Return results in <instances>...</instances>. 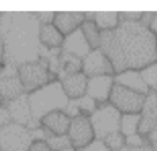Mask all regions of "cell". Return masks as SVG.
Returning a JSON list of instances; mask_svg holds the SVG:
<instances>
[{
	"label": "cell",
	"instance_id": "obj_16",
	"mask_svg": "<svg viewBox=\"0 0 157 151\" xmlns=\"http://www.w3.org/2000/svg\"><path fill=\"white\" fill-rule=\"evenodd\" d=\"M39 124L50 135H66L71 124V118L65 110H55L44 115Z\"/></svg>",
	"mask_w": 157,
	"mask_h": 151
},
{
	"label": "cell",
	"instance_id": "obj_9",
	"mask_svg": "<svg viewBox=\"0 0 157 151\" xmlns=\"http://www.w3.org/2000/svg\"><path fill=\"white\" fill-rule=\"evenodd\" d=\"M81 71L87 77L102 76V75H115L114 68L110 60L99 48L91 50L82 59Z\"/></svg>",
	"mask_w": 157,
	"mask_h": 151
},
{
	"label": "cell",
	"instance_id": "obj_7",
	"mask_svg": "<svg viewBox=\"0 0 157 151\" xmlns=\"http://www.w3.org/2000/svg\"><path fill=\"white\" fill-rule=\"evenodd\" d=\"M145 97L146 95L114 83L108 102L121 114H140L145 102Z\"/></svg>",
	"mask_w": 157,
	"mask_h": 151
},
{
	"label": "cell",
	"instance_id": "obj_4",
	"mask_svg": "<svg viewBox=\"0 0 157 151\" xmlns=\"http://www.w3.org/2000/svg\"><path fill=\"white\" fill-rule=\"evenodd\" d=\"M49 136L42 126L32 130L12 122L0 128V151H27L33 141L47 140Z\"/></svg>",
	"mask_w": 157,
	"mask_h": 151
},
{
	"label": "cell",
	"instance_id": "obj_29",
	"mask_svg": "<svg viewBox=\"0 0 157 151\" xmlns=\"http://www.w3.org/2000/svg\"><path fill=\"white\" fill-rule=\"evenodd\" d=\"M56 12H50V11H45V12H37V20L40 25H50L54 22V17H55Z\"/></svg>",
	"mask_w": 157,
	"mask_h": 151
},
{
	"label": "cell",
	"instance_id": "obj_22",
	"mask_svg": "<svg viewBox=\"0 0 157 151\" xmlns=\"http://www.w3.org/2000/svg\"><path fill=\"white\" fill-rule=\"evenodd\" d=\"M81 31L85 36V38L87 39L91 49H98L101 45V36L102 32L99 31V28L96 26V23L93 21H85L83 25L81 26Z\"/></svg>",
	"mask_w": 157,
	"mask_h": 151
},
{
	"label": "cell",
	"instance_id": "obj_34",
	"mask_svg": "<svg viewBox=\"0 0 157 151\" xmlns=\"http://www.w3.org/2000/svg\"><path fill=\"white\" fill-rule=\"evenodd\" d=\"M147 139H148V142L152 145V147L157 151V128L147 136Z\"/></svg>",
	"mask_w": 157,
	"mask_h": 151
},
{
	"label": "cell",
	"instance_id": "obj_21",
	"mask_svg": "<svg viewBox=\"0 0 157 151\" xmlns=\"http://www.w3.org/2000/svg\"><path fill=\"white\" fill-rule=\"evenodd\" d=\"M93 22L96 23V26L99 28L101 32L114 31L119 26V23H120L119 12H113V11L94 12Z\"/></svg>",
	"mask_w": 157,
	"mask_h": 151
},
{
	"label": "cell",
	"instance_id": "obj_30",
	"mask_svg": "<svg viewBox=\"0 0 157 151\" xmlns=\"http://www.w3.org/2000/svg\"><path fill=\"white\" fill-rule=\"evenodd\" d=\"M10 123H12L10 112H9V109H7L6 106H4V104L0 103V128L7 125Z\"/></svg>",
	"mask_w": 157,
	"mask_h": 151
},
{
	"label": "cell",
	"instance_id": "obj_31",
	"mask_svg": "<svg viewBox=\"0 0 157 151\" xmlns=\"http://www.w3.org/2000/svg\"><path fill=\"white\" fill-rule=\"evenodd\" d=\"M27 151H52V149L45 140H36L31 144Z\"/></svg>",
	"mask_w": 157,
	"mask_h": 151
},
{
	"label": "cell",
	"instance_id": "obj_35",
	"mask_svg": "<svg viewBox=\"0 0 157 151\" xmlns=\"http://www.w3.org/2000/svg\"><path fill=\"white\" fill-rule=\"evenodd\" d=\"M148 28L153 34L157 36V12H153V17H152V21H151Z\"/></svg>",
	"mask_w": 157,
	"mask_h": 151
},
{
	"label": "cell",
	"instance_id": "obj_10",
	"mask_svg": "<svg viewBox=\"0 0 157 151\" xmlns=\"http://www.w3.org/2000/svg\"><path fill=\"white\" fill-rule=\"evenodd\" d=\"M6 107L10 112V115H11V119L13 123L23 125V126L32 129V130L40 126L39 123H37L33 118L27 93H23L22 96L10 101Z\"/></svg>",
	"mask_w": 157,
	"mask_h": 151
},
{
	"label": "cell",
	"instance_id": "obj_23",
	"mask_svg": "<svg viewBox=\"0 0 157 151\" xmlns=\"http://www.w3.org/2000/svg\"><path fill=\"white\" fill-rule=\"evenodd\" d=\"M141 117L139 113L136 114H121L120 119V133L126 137L139 133Z\"/></svg>",
	"mask_w": 157,
	"mask_h": 151
},
{
	"label": "cell",
	"instance_id": "obj_36",
	"mask_svg": "<svg viewBox=\"0 0 157 151\" xmlns=\"http://www.w3.org/2000/svg\"><path fill=\"white\" fill-rule=\"evenodd\" d=\"M5 56V47H4V39H2V36L0 33V61L4 59Z\"/></svg>",
	"mask_w": 157,
	"mask_h": 151
},
{
	"label": "cell",
	"instance_id": "obj_5",
	"mask_svg": "<svg viewBox=\"0 0 157 151\" xmlns=\"http://www.w3.org/2000/svg\"><path fill=\"white\" fill-rule=\"evenodd\" d=\"M121 113L109 102L99 104L90 115L96 140L103 141L107 136L120 131Z\"/></svg>",
	"mask_w": 157,
	"mask_h": 151
},
{
	"label": "cell",
	"instance_id": "obj_32",
	"mask_svg": "<svg viewBox=\"0 0 157 151\" xmlns=\"http://www.w3.org/2000/svg\"><path fill=\"white\" fill-rule=\"evenodd\" d=\"M78 151H110L102 141H99V140H96V141H93L91 145H88L87 147H85V149H82V150H78Z\"/></svg>",
	"mask_w": 157,
	"mask_h": 151
},
{
	"label": "cell",
	"instance_id": "obj_17",
	"mask_svg": "<svg viewBox=\"0 0 157 151\" xmlns=\"http://www.w3.org/2000/svg\"><path fill=\"white\" fill-rule=\"evenodd\" d=\"M63 50L65 53L82 60L92 49L80 28V29L75 31L74 33L65 37L64 43H63Z\"/></svg>",
	"mask_w": 157,
	"mask_h": 151
},
{
	"label": "cell",
	"instance_id": "obj_12",
	"mask_svg": "<svg viewBox=\"0 0 157 151\" xmlns=\"http://www.w3.org/2000/svg\"><path fill=\"white\" fill-rule=\"evenodd\" d=\"M114 75H102L88 77L86 95L99 104L109 101L112 90L114 87Z\"/></svg>",
	"mask_w": 157,
	"mask_h": 151
},
{
	"label": "cell",
	"instance_id": "obj_20",
	"mask_svg": "<svg viewBox=\"0 0 157 151\" xmlns=\"http://www.w3.org/2000/svg\"><path fill=\"white\" fill-rule=\"evenodd\" d=\"M97 102L93 101L91 97H88L87 95L78 98V99H71L69 101V104L65 109L66 114L72 119L76 118L78 115H86L90 117L97 108Z\"/></svg>",
	"mask_w": 157,
	"mask_h": 151
},
{
	"label": "cell",
	"instance_id": "obj_14",
	"mask_svg": "<svg viewBox=\"0 0 157 151\" xmlns=\"http://www.w3.org/2000/svg\"><path fill=\"white\" fill-rule=\"evenodd\" d=\"M59 81L63 86L65 95L67 96V98L70 101L78 99V98L86 96L88 77L82 71L64 75V76H61V79Z\"/></svg>",
	"mask_w": 157,
	"mask_h": 151
},
{
	"label": "cell",
	"instance_id": "obj_11",
	"mask_svg": "<svg viewBox=\"0 0 157 151\" xmlns=\"http://www.w3.org/2000/svg\"><path fill=\"white\" fill-rule=\"evenodd\" d=\"M23 92L25 88L18 76L17 68L12 65H7L6 68H4V70L0 71V97L10 102L22 96Z\"/></svg>",
	"mask_w": 157,
	"mask_h": 151
},
{
	"label": "cell",
	"instance_id": "obj_19",
	"mask_svg": "<svg viewBox=\"0 0 157 151\" xmlns=\"http://www.w3.org/2000/svg\"><path fill=\"white\" fill-rule=\"evenodd\" d=\"M65 36L53 25H40L39 27V43L47 49H58L63 47Z\"/></svg>",
	"mask_w": 157,
	"mask_h": 151
},
{
	"label": "cell",
	"instance_id": "obj_15",
	"mask_svg": "<svg viewBox=\"0 0 157 151\" xmlns=\"http://www.w3.org/2000/svg\"><path fill=\"white\" fill-rule=\"evenodd\" d=\"M85 21H86L85 12L61 11V12L55 14L53 25L66 37V36L74 33L75 31L80 29Z\"/></svg>",
	"mask_w": 157,
	"mask_h": 151
},
{
	"label": "cell",
	"instance_id": "obj_25",
	"mask_svg": "<svg viewBox=\"0 0 157 151\" xmlns=\"http://www.w3.org/2000/svg\"><path fill=\"white\" fill-rule=\"evenodd\" d=\"M45 141L48 142L52 151H63L72 146L67 134L66 135H50Z\"/></svg>",
	"mask_w": 157,
	"mask_h": 151
},
{
	"label": "cell",
	"instance_id": "obj_8",
	"mask_svg": "<svg viewBox=\"0 0 157 151\" xmlns=\"http://www.w3.org/2000/svg\"><path fill=\"white\" fill-rule=\"evenodd\" d=\"M67 136L71 145L76 150H82L96 141L94 131L90 120V117L78 115L71 119V124L67 131Z\"/></svg>",
	"mask_w": 157,
	"mask_h": 151
},
{
	"label": "cell",
	"instance_id": "obj_1",
	"mask_svg": "<svg viewBox=\"0 0 157 151\" xmlns=\"http://www.w3.org/2000/svg\"><path fill=\"white\" fill-rule=\"evenodd\" d=\"M99 49L110 60L114 72L142 70L157 63L156 34L140 22H120L114 31L102 32Z\"/></svg>",
	"mask_w": 157,
	"mask_h": 151
},
{
	"label": "cell",
	"instance_id": "obj_27",
	"mask_svg": "<svg viewBox=\"0 0 157 151\" xmlns=\"http://www.w3.org/2000/svg\"><path fill=\"white\" fill-rule=\"evenodd\" d=\"M146 144H150V142H148V139H147L146 136H142V135L139 134V133L125 137V145H126V146L139 147V146H144V145H146Z\"/></svg>",
	"mask_w": 157,
	"mask_h": 151
},
{
	"label": "cell",
	"instance_id": "obj_18",
	"mask_svg": "<svg viewBox=\"0 0 157 151\" xmlns=\"http://www.w3.org/2000/svg\"><path fill=\"white\" fill-rule=\"evenodd\" d=\"M114 82L117 85L124 86L126 88L140 92L142 95L148 93V87L146 86V83L142 79V75H141L140 70L128 69V70H124L121 72H118V74L114 75Z\"/></svg>",
	"mask_w": 157,
	"mask_h": 151
},
{
	"label": "cell",
	"instance_id": "obj_37",
	"mask_svg": "<svg viewBox=\"0 0 157 151\" xmlns=\"http://www.w3.org/2000/svg\"><path fill=\"white\" fill-rule=\"evenodd\" d=\"M156 48H157V36H156Z\"/></svg>",
	"mask_w": 157,
	"mask_h": 151
},
{
	"label": "cell",
	"instance_id": "obj_13",
	"mask_svg": "<svg viewBox=\"0 0 157 151\" xmlns=\"http://www.w3.org/2000/svg\"><path fill=\"white\" fill-rule=\"evenodd\" d=\"M141 122L139 128V134L142 136H148L157 128V93L148 91L145 97L142 109L140 112Z\"/></svg>",
	"mask_w": 157,
	"mask_h": 151
},
{
	"label": "cell",
	"instance_id": "obj_26",
	"mask_svg": "<svg viewBox=\"0 0 157 151\" xmlns=\"http://www.w3.org/2000/svg\"><path fill=\"white\" fill-rule=\"evenodd\" d=\"M102 142L110 151H119L121 147L125 146V136L120 131H118V133H114V134L107 136Z\"/></svg>",
	"mask_w": 157,
	"mask_h": 151
},
{
	"label": "cell",
	"instance_id": "obj_6",
	"mask_svg": "<svg viewBox=\"0 0 157 151\" xmlns=\"http://www.w3.org/2000/svg\"><path fill=\"white\" fill-rule=\"evenodd\" d=\"M17 71L26 93H31L50 82L49 66L44 60L37 59L25 63L17 68Z\"/></svg>",
	"mask_w": 157,
	"mask_h": 151
},
{
	"label": "cell",
	"instance_id": "obj_3",
	"mask_svg": "<svg viewBox=\"0 0 157 151\" xmlns=\"http://www.w3.org/2000/svg\"><path fill=\"white\" fill-rule=\"evenodd\" d=\"M27 95L33 118L37 123H39L44 115L52 112L65 110L70 101L65 95L59 80L50 81L45 86Z\"/></svg>",
	"mask_w": 157,
	"mask_h": 151
},
{
	"label": "cell",
	"instance_id": "obj_24",
	"mask_svg": "<svg viewBox=\"0 0 157 151\" xmlns=\"http://www.w3.org/2000/svg\"><path fill=\"white\" fill-rule=\"evenodd\" d=\"M142 79L148 87V91L157 93V63H153L141 70Z\"/></svg>",
	"mask_w": 157,
	"mask_h": 151
},
{
	"label": "cell",
	"instance_id": "obj_33",
	"mask_svg": "<svg viewBox=\"0 0 157 151\" xmlns=\"http://www.w3.org/2000/svg\"><path fill=\"white\" fill-rule=\"evenodd\" d=\"M119 151H156L151 144H146L144 146H139V147H132V146H124L121 147Z\"/></svg>",
	"mask_w": 157,
	"mask_h": 151
},
{
	"label": "cell",
	"instance_id": "obj_28",
	"mask_svg": "<svg viewBox=\"0 0 157 151\" xmlns=\"http://www.w3.org/2000/svg\"><path fill=\"white\" fill-rule=\"evenodd\" d=\"M142 11H124L119 12L120 22H140L142 18Z\"/></svg>",
	"mask_w": 157,
	"mask_h": 151
},
{
	"label": "cell",
	"instance_id": "obj_2",
	"mask_svg": "<svg viewBox=\"0 0 157 151\" xmlns=\"http://www.w3.org/2000/svg\"><path fill=\"white\" fill-rule=\"evenodd\" d=\"M7 20H0V33L4 39L7 65H20L34 61L39 53V27L36 14H12Z\"/></svg>",
	"mask_w": 157,
	"mask_h": 151
}]
</instances>
